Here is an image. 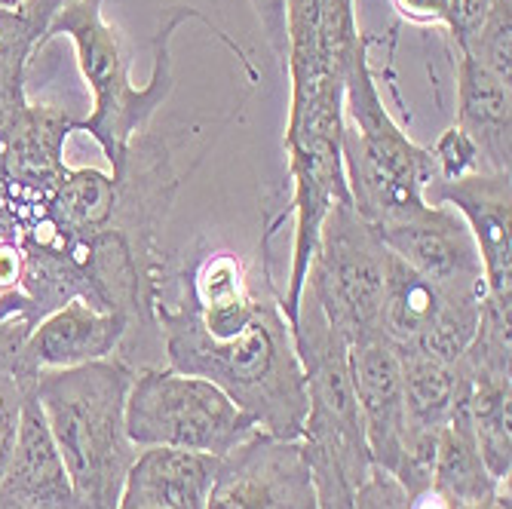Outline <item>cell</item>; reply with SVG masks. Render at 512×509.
<instances>
[{
    "mask_svg": "<svg viewBox=\"0 0 512 509\" xmlns=\"http://www.w3.org/2000/svg\"><path fill=\"white\" fill-rule=\"evenodd\" d=\"M283 292L270 283L246 326L230 338L203 335L175 304L154 301L163 359L181 375H197L224 390L261 433L298 442L307 418V384L292 326L279 307Z\"/></svg>",
    "mask_w": 512,
    "mask_h": 509,
    "instance_id": "cell-1",
    "label": "cell"
},
{
    "mask_svg": "<svg viewBox=\"0 0 512 509\" xmlns=\"http://www.w3.org/2000/svg\"><path fill=\"white\" fill-rule=\"evenodd\" d=\"M102 7H105V0H65V7L53 16L50 28H46L40 50H46L50 40L56 37H68L74 43L80 74L86 86L92 89V111L83 120H77V132H89L96 138L105 160L111 163V175L123 172L129 142L138 132L151 129L154 114L172 96V89H175L172 34L181 28V22H188V19L203 22L227 50L243 62L249 80L258 83V71L252 59L240 50L237 40H230V34H224L203 10L172 7V13L163 19L160 31L151 40V50H154L151 80L145 86H135L129 77V56L123 53L120 34L105 19Z\"/></svg>",
    "mask_w": 512,
    "mask_h": 509,
    "instance_id": "cell-2",
    "label": "cell"
},
{
    "mask_svg": "<svg viewBox=\"0 0 512 509\" xmlns=\"http://www.w3.org/2000/svg\"><path fill=\"white\" fill-rule=\"evenodd\" d=\"M135 368L99 359L40 372L34 393L53 430L80 509H117L138 448L126 433V396Z\"/></svg>",
    "mask_w": 512,
    "mask_h": 509,
    "instance_id": "cell-3",
    "label": "cell"
},
{
    "mask_svg": "<svg viewBox=\"0 0 512 509\" xmlns=\"http://www.w3.org/2000/svg\"><path fill=\"white\" fill-rule=\"evenodd\" d=\"M292 338L307 384V418L298 442L313 479L316 506L350 509L359 485L375 467L356 405L350 347L307 289L298 301Z\"/></svg>",
    "mask_w": 512,
    "mask_h": 509,
    "instance_id": "cell-4",
    "label": "cell"
},
{
    "mask_svg": "<svg viewBox=\"0 0 512 509\" xmlns=\"http://www.w3.org/2000/svg\"><path fill=\"white\" fill-rule=\"evenodd\" d=\"M371 37L356 46L344 83L341 157L353 209L375 227H390L421 215L427 184L436 178L430 148L414 145L387 111L368 62Z\"/></svg>",
    "mask_w": 512,
    "mask_h": 509,
    "instance_id": "cell-5",
    "label": "cell"
},
{
    "mask_svg": "<svg viewBox=\"0 0 512 509\" xmlns=\"http://www.w3.org/2000/svg\"><path fill=\"white\" fill-rule=\"evenodd\" d=\"M126 433L135 448H178L227 457L258 430L224 390L175 368H135L126 396Z\"/></svg>",
    "mask_w": 512,
    "mask_h": 509,
    "instance_id": "cell-6",
    "label": "cell"
},
{
    "mask_svg": "<svg viewBox=\"0 0 512 509\" xmlns=\"http://www.w3.org/2000/svg\"><path fill=\"white\" fill-rule=\"evenodd\" d=\"M387 255L375 224H368L353 203H338L322 221L304 289L316 298L347 347L368 335H381Z\"/></svg>",
    "mask_w": 512,
    "mask_h": 509,
    "instance_id": "cell-7",
    "label": "cell"
},
{
    "mask_svg": "<svg viewBox=\"0 0 512 509\" xmlns=\"http://www.w3.org/2000/svg\"><path fill=\"white\" fill-rule=\"evenodd\" d=\"M479 316L482 301L457 298L411 270L393 252L387 255L381 335L393 347L427 350L454 362L473 344Z\"/></svg>",
    "mask_w": 512,
    "mask_h": 509,
    "instance_id": "cell-8",
    "label": "cell"
},
{
    "mask_svg": "<svg viewBox=\"0 0 512 509\" xmlns=\"http://www.w3.org/2000/svg\"><path fill=\"white\" fill-rule=\"evenodd\" d=\"M206 509H319L301 442L255 433L221 457Z\"/></svg>",
    "mask_w": 512,
    "mask_h": 509,
    "instance_id": "cell-9",
    "label": "cell"
},
{
    "mask_svg": "<svg viewBox=\"0 0 512 509\" xmlns=\"http://www.w3.org/2000/svg\"><path fill=\"white\" fill-rule=\"evenodd\" d=\"M375 230L399 261L427 276L439 289L470 301L488 298L476 240L454 209L430 203L421 215Z\"/></svg>",
    "mask_w": 512,
    "mask_h": 509,
    "instance_id": "cell-10",
    "label": "cell"
},
{
    "mask_svg": "<svg viewBox=\"0 0 512 509\" xmlns=\"http://www.w3.org/2000/svg\"><path fill=\"white\" fill-rule=\"evenodd\" d=\"M424 200L448 206L463 218L482 258L488 298L512 310V175L473 172L454 181L433 178Z\"/></svg>",
    "mask_w": 512,
    "mask_h": 509,
    "instance_id": "cell-11",
    "label": "cell"
},
{
    "mask_svg": "<svg viewBox=\"0 0 512 509\" xmlns=\"http://www.w3.org/2000/svg\"><path fill=\"white\" fill-rule=\"evenodd\" d=\"M350 372L371 464L390 476L405 464V396L399 350L384 335L350 344Z\"/></svg>",
    "mask_w": 512,
    "mask_h": 509,
    "instance_id": "cell-12",
    "label": "cell"
},
{
    "mask_svg": "<svg viewBox=\"0 0 512 509\" xmlns=\"http://www.w3.org/2000/svg\"><path fill=\"white\" fill-rule=\"evenodd\" d=\"M132 322L126 313L99 310L83 298L43 316L19 350V372L37 378L40 372H59L99 359H111L129 338Z\"/></svg>",
    "mask_w": 512,
    "mask_h": 509,
    "instance_id": "cell-13",
    "label": "cell"
},
{
    "mask_svg": "<svg viewBox=\"0 0 512 509\" xmlns=\"http://www.w3.org/2000/svg\"><path fill=\"white\" fill-rule=\"evenodd\" d=\"M221 457L178 448H138L117 509H206Z\"/></svg>",
    "mask_w": 512,
    "mask_h": 509,
    "instance_id": "cell-14",
    "label": "cell"
},
{
    "mask_svg": "<svg viewBox=\"0 0 512 509\" xmlns=\"http://www.w3.org/2000/svg\"><path fill=\"white\" fill-rule=\"evenodd\" d=\"M0 494L31 509H80L65 460L34 390L28 393L22 408L16 448L4 479H0Z\"/></svg>",
    "mask_w": 512,
    "mask_h": 509,
    "instance_id": "cell-15",
    "label": "cell"
},
{
    "mask_svg": "<svg viewBox=\"0 0 512 509\" xmlns=\"http://www.w3.org/2000/svg\"><path fill=\"white\" fill-rule=\"evenodd\" d=\"M457 80L454 126L470 135L488 172L512 166V83L491 74L470 53L451 50Z\"/></svg>",
    "mask_w": 512,
    "mask_h": 509,
    "instance_id": "cell-16",
    "label": "cell"
},
{
    "mask_svg": "<svg viewBox=\"0 0 512 509\" xmlns=\"http://www.w3.org/2000/svg\"><path fill=\"white\" fill-rule=\"evenodd\" d=\"M430 485L454 506H470L479 500H488L500 491H509V485H500L491 479L482 451L473 436V424L467 405H457L451 421L442 427L436 448H433V464H430Z\"/></svg>",
    "mask_w": 512,
    "mask_h": 509,
    "instance_id": "cell-17",
    "label": "cell"
},
{
    "mask_svg": "<svg viewBox=\"0 0 512 509\" xmlns=\"http://www.w3.org/2000/svg\"><path fill=\"white\" fill-rule=\"evenodd\" d=\"M40 53V34L22 10L0 7V105L25 99V74Z\"/></svg>",
    "mask_w": 512,
    "mask_h": 509,
    "instance_id": "cell-18",
    "label": "cell"
},
{
    "mask_svg": "<svg viewBox=\"0 0 512 509\" xmlns=\"http://www.w3.org/2000/svg\"><path fill=\"white\" fill-rule=\"evenodd\" d=\"M460 53H470L491 74L512 83V0H491V7Z\"/></svg>",
    "mask_w": 512,
    "mask_h": 509,
    "instance_id": "cell-19",
    "label": "cell"
},
{
    "mask_svg": "<svg viewBox=\"0 0 512 509\" xmlns=\"http://www.w3.org/2000/svg\"><path fill=\"white\" fill-rule=\"evenodd\" d=\"M37 378L19 372V353L0 356V479L7 473V464L16 448L19 421L28 393L34 390Z\"/></svg>",
    "mask_w": 512,
    "mask_h": 509,
    "instance_id": "cell-20",
    "label": "cell"
},
{
    "mask_svg": "<svg viewBox=\"0 0 512 509\" xmlns=\"http://www.w3.org/2000/svg\"><path fill=\"white\" fill-rule=\"evenodd\" d=\"M430 154H433L439 181H454V178L473 175V172H488L482 166V157H479L476 145L470 142V135L460 132L457 126H448L436 138V145L430 148Z\"/></svg>",
    "mask_w": 512,
    "mask_h": 509,
    "instance_id": "cell-21",
    "label": "cell"
},
{
    "mask_svg": "<svg viewBox=\"0 0 512 509\" xmlns=\"http://www.w3.org/2000/svg\"><path fill=\"white\" fill-rule=\"evenodd\" d=\"M350 509H411V494L396 476L381 467H371L368 479L359 485Z\"/></svg>",
    "mask_w": 512,
    "mask_h": 509,
    "instance_id": "cell-22",
    "label": "cell"
},
{
    "mask_svg": "<svg viewBox=\"0 0 512 509\" xmlns=\"http://www.w3.org/2000/svg\"><path fill=\"white\" fill-rule=\"evenodd\" d=\"M276 65L286 68V0H249Z\"/></svg>",
    "mask_w": 512,
    "mask_h": 509,
    "instance_id": "cell-23",
    "label": "cell"
},
{
    "mask_svg": "<svg viewBox=\"0 0 512 509\" xmlns=\"http://www.w3.org/2000/svg\"><path fill=\"white\" fill-rule=\"evenodd\" d=\"M393 7L411 25H427V28L430 25H439L442 28L448 0H393Z\"/></svg>",
    "mask_w": 512,
    "mask_h": 509,
    "instance_id": "cell-24",
    "label": "cell"
},
{
    "mask_svg": "<svg viewBox=\"0 0 512 509\" xmlns=\"http://www.w3.org/2000/svg\"><path fill=\"white\" fill-rule=\"evenodd\" d=\"M65 7V0H25V4L19 7L22 13H25V19L37 28V34H40V43H43V34H46V28H50V22H53V16L59 13ZM43 53V50H40Z\"/></svg>",
    "mask_w": 512,
    "mask_h": 509,
    "instance_id": "cell-25",
    "label": "cell"
},
{
    "mask_svg": "<svg viewBox=\"0 0 512 509\" xmlns=\"http://www.w3.org/2000/svg\"><path fill=\"white\" fill-rule=\"evenodd\" d=\"M28 335H31V326H28L25 319L0 316V356H4V353H19Z\"/></svg>",
    "mask_w": 512,
    "mask_h": 509,
    "instance_id": "cell-26",
    "label": "cell"
},
{
    "mask_svg": "<svg viewBox=\"0 0 512 509\" xmlns=\"http://www.w3.org/2000/svg\"><path fill=\"white\" fill-rule=\"evenodd\" d=\"M454 509H512L509 503V491H500L488 500H479V503H470V506H454Z\"/></svg>",
    "mask_w": 512,
    "mask_h": 509,
    "instance_id": "cell-27",
    "label": "cell"
},
{
    "mask_svg": "<svg viewBox=\"0 0 512 509\" xmlns=\"http://www.w3.org/2000/svg\"><path fill=\"white\" fill-rule=\"evenodd\" d=\"M0 509H31V506H22V503L10 500L7 494H0Z\"/></svg>",
    "mask_w": 512,
    "mask_h": 509,
    "instance_id": "cell-28",
    "label": "cell"
},
{
    "mask_svg": "<svg viewBox=\"0 0 512 509\" xmlns=\"http://www.w3.org/2000/svg\"><path fill=\"white\" fill-rule=\"evenodd\" d=\"M25 4V0H0V7H4V10H19Z\"/></svg>",
    "mask_w": 512,
    "mask_h": 509,
    "instance_id": "cell-29",
    "label": "cell"
},
{
    "mask_svg": "<svg viewBox=\"0 0 512 509\" xmlns=\"http://www.w3.org/2000/svg\"><path fill=\"white\" fill-rule=\"evenodd\" d=\"M145 509H154V506H145Z\"/></svg>",
    "mask_w": 512,
    "mask_h": 509,
    "instance_id": "cell-30",
    "label": "cell"
}]
</instances>
